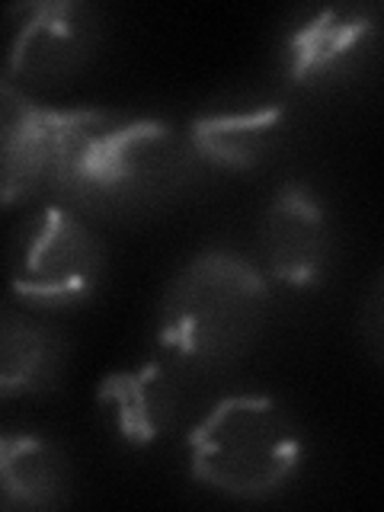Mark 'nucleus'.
Segmentation results:
<instances>
[{
    "label": "nucleus",
    "mask_w": 384,
    "mask_h": 512,
    "mask_svg": "<svg viewBox=\"0 0 384 512\" xmlns=\"http://www.w3.org/2000/svg\"><path fill=\"white\" fill-rule=\"evenodd\" d=\"M269 282L250 260L205 250L176 272L157 314V336L173 356L192 362L237 359L260 336Z\"/></svg>",
    "instance_id": "nucleus-1"
},
{
    "label": "nucleus",
    "mask_w": 384,
    "mask_h": 512,
    "mask_svg": "<svg viewBox=\"0 0 384 512\" xmlns=\"http://www.w3.org/2000/svg\"><path fill=\"white\" fill-rule=\"evenodd\" d=\"M301 461L295 423L272 397H224L189 436V471L218 493L260 500L288 484Z\"/></svg>",
    "instance_id": "nucleus-2"
},
{
    "label": "nucleus",
    "mask_w": 384,
    "mask_h": 512,
    "mask_svg": "<svg viewBox=\"0 0 384 512\" xmlns=\"http://www.w3.org/2000/svg\"><path fill=\"white\" fill-rule=\"evenodd\" d=\"M109 122L90 109H52L26 100L4 84V128H0V170L4 202L13 205L36 189H68L71 173L90 138Z\"/></svg>",
    "instance_id": "nucleus-3"
},
{
    "label": "nucleus",
    "mask_w": 384,
    "mask_h": 512,
    "mask_svg": "<svg viewBox=\"0 0 384 512\" xmlns=\"http://www.w3.org/2000/svg\"><path fill=\"white\" fill-rule=\"evenodd\" d=\"M103 272V244L74 212L45 205L13 240V292L29 301H80Z\"/></svg>",
    "instance_id": "nucleus-4"
},
{
    "label": "nucleus",
    "mask_w": 384,
    "mask_h": 512,
    "mask_svg": "<svg viewBox=\"0 0 384 512\" xmlns=\"http://www.w3.org/2000/svg\"><path fill=\"white\" fill-rule=\"evenodd\" d=\"M330 224L308 186L285 183L260 224V253L266 272L288 288H314L330 266Z\"/></svg>",
    "instance_id": "nucleus-5"
},
{
    "label": "nucleus",
    "mask_w": 384,
    "mask_h": 512,
    "mask_svg": "<svg viewBox=\"0 0 384 512\" xmlns=\"http://www.w3.org/2000/svg\"><path fill=\"white\" fill-rule=\"evenodd\" d=\"M173 132L160 122H106L80 154L71 173V192L109 196L151 183L170 164Z\"/></svg>",
    "instance_id": "nucleus-6"
},
{
    "label": "nucleus",
    "mask_w": 384,
    "mask_h": 512,
    "mask_svg": "<svg viewBox=\"0 0 384 512\" xmlns=\"http://www.w3.org/2000/svg\"><path fill=\"white\" fill-rule=\"evenodd\" d=\"M93 42L96 20L84 4H71V0L39 4L16 29L7 77L61 80L90 58Z\"/></svg>",
    "instance_id": "nucleus-7"
},
{
    "label": "nucleus",
    "mask_w": 384,
    "mask_h": 512,
    "mask_svg": "<svg viewBox=\"0 0 384 512\" xmlns=\"http://www.w3.org/2000/svg\"><path fill=\"white\" fill-rule=\"evenodd\" d=\"M100 404L128 445H151L164 439L180 420L183 384L176 365L164 359L122 368L100 381Z\"/></svg>",
    "instance_id": "nucleus-8"
},
{
    "label": "nucleus",
    "mask_w": 384,
    "mask_h": 512,
    "mask_svg": "<svg viewBox=\"0 0 384 512\" xmlns=\"http://www.w3.org/2000/svg\"><path fill=\"white\" fill-rule=\"evenodd\" d=\"M285 122L282 106H244L221 109L196 119L189 128V141L196 154L218 167L247 170L256 167L269 154L279 128Z\"/></svg>",
    "instance_id": "nucleus-9"
},
{
    "label": "nucleus",
    "mask_w": 384,
    "mask_h": 512,
    "mask_svg": "<svg viewBox=\"0 0 384 512\" xmlns=\"http://www.w3.org/2000/svg\"><path fill=\"white\" fill-rule=\"evenodd\" d=\"M372 36V20L352 7H327L308 16L285 39V68L292 80H311L330 74L343 61L365 48Z\"/></svg>",
    "instance_id": "nucleus-10"
},
{
    "label": "nucleus",
    "mask_w": 384,
    "mask_h": 512,
    "mask_svg": "<svg viewBox=\"0 0 384 512\" xmlns=\"http://www.w3.org/2000/svg\"><path fill=\"white\" fill-rule=\"evenodd\" d=\"M0 490L4 506L48 509L68 496V468L55 445L26 432H7L0 439Z\"/></svg>",
    "instance_id": "nucleus-11"
},
{
    "label": "nucleus",
    "mask_w": 384,
    "mask_h": 512,
    "mask_svg": "<svg viewBox=\"0 0 384 512\" xmlns=\"http://www.w3.org/2000/svg\"><path fill=\"white\" fill-rule=\"evenodd\" d=\"M61 349L55 336L29 317H7L0 336V391L7 397L36 394L58 381Z\"/></svg>",
    "instance_id": "nucleus-12"
},
{
    "label": "nucleus",
    "mask_w": 384,
    "mask_h": 512,
    "mask_svg": "<svg viewBox=\"0 0 384 512\" xmlns=\"http://www.w3.org/2000/svg\"><path fill=\"white\" fill-rule=\"evenodd\" d=\"M362 330H365L368 346H372L384 359V279H378V285L372 288V295H368V301H365Z\"/></svg>",
    "instance_id": "nucleus-13"
}]
</instances>
